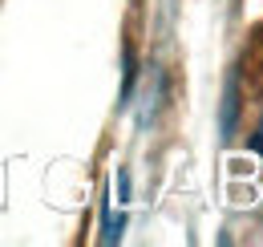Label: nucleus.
Listing matches in <instances>:
<instances>
[{
	"label": "nucleus",
	"instance_id": "obj_1",
	"mask_svg": "<svg viewBox=\"0 0 263 247\" xmlns=\"http://www.w3.org/2000/svg\"><path fill=\"white\" fill-rule=\"evenodd\" d=\"M251 146H255V154H263V118L255 126V134H251Z\"/></svg>",
	"mask_w": 263,
	"mask_h": 247
}]
</instances>
